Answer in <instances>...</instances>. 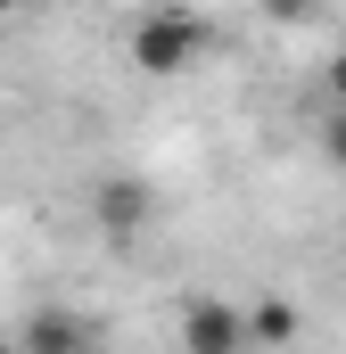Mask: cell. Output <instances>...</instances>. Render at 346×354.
<instances>
[{"instance_id":"obj_1","label":"cell","mask_w":346,"mask_h":354,"mask_svg":"<svg viewBox=\"0 0 346 354\" xmlns=\"http://www.w3.org/2000/svg\"><path fill=\"white\" fill-rule=\"evenodd\" d=\"M198 50H206V17L198 8H149L132 25V66L140 75H181Z\"/></svg>"},{"instance_id":"obj_2","label":"cell","mask_w":346,"mask_h":354,"mask_svg":"<svg viewBox=\"0 0 346 354\" xmlns=\"http://www.w3.org/2000/svg\"><path fill=\"white\" fill-rule=\"evenodd\" d=\"M248 313L231 297H190L181 305V354H248Z\"/></svg>"},{"instance_id":"obj_3","label":"cell","mask_w":346,"mask_h":354,"mask_svg":"<svg viewBox=\"0 0 346 354\" xmlns=\"http://www.w3.org/2000/svg\"><path fill=\"white\" fill-rule=\"evenodd\" d=\"M17 346L25 354H99V322L75 313V305H42V313H25Z\"/></svg>"},{"instance_id":"obj_4","label":"cell","mask_w":346,"mask_h":354,"mask_svg":"<svg viewBox=\"0 0 346 354\" xmlns=\"http://www.w3.org/2000/svg\"><path fill=\"white\" fill-rule=\"evenodd\" d=\"M91 214H99V231L107 239H132L149 214H157V198H149V181H132V174H107L99 189H91Z\"/></svg>"},{"instance_id":"obj_5","label":"cell","mask_w":346,"mask_h":354,"mask_svg":"<svg viewBox=\"0 0 346 354\" xmlns=\"http://www.w3.org/2000/svg\"><path fill=\"white\" fill-rule=\"evenodd\" d=\"M297 330H305V313H297L289 297H256V305H248V338H256V346H297Z\"/></svg>"},{"instance_id":"obj_6","label":"cell","mask_w":346,"mask_h":354,"mask_svg":"<svg viewBox=\"0 0 346 354\" xmlns=\"http://www.w3.org/2000/svg\"><path fill=\"white\" fill-rule=\"evenodd\" d=\"M322 149H330V157H338V165H346V107H338V115H330V124H322Z\"/></svg>"},{"instance_id":"obj_7","label":"cell","mask_w":346,"mask_h":354,"mask_svg":"<svg viewBox=\"0 0 346 354\" xmlns=\"http://www.w3.org/2000/svg\"><path fill=\"white\" fill-rule=\"evenodd\" d=\"M330 91H338V107H346V41L330 50Z\"/></svg>"},{"instance_id":"obj_8","label":"cell","mask_w":346,"mask_h":354,"mask_svg":"<svg viewBox=\"0 0 346 354\" xmlns=\"http://www.w3.org/2000/svg\"><path fill=\"white\" fill-rule=\"evenodd\" d=\"M0 354H25V346H17V330H0Z\"/></svg>"}]
</instances>
